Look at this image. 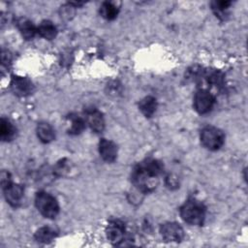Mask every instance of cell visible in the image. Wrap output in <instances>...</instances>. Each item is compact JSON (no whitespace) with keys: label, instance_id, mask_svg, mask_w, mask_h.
<instances>
[{"label":"cell","instance_id":"obj_23","mask_svg":"<svg viewBox=\"0 0 248 248\" xmlns=\"http://www.w3.org/2000/svg\"><path fill=\"white\" fill-rule=\"evenodd\" d=\"M1 186H2V189H5L6 187L10 186L12 184V177H11V174L10 172L8 171H5L3 170L1 172Z\"/></svg>","mask_w":248,"mask_h":248},{"label":"cell","instance_id":"obj_8","mask_svg":"<svg viewBox=\"0 0 248 248\" xmlns=\"http://www.w3.org/2000/svg\"><path fill=\"white\" fill-rule=\"evenodd\" d=\"M11 89L16 96L25 97L33 92L34 86L29 78L15 76L12 78L11 80Z\"/></svg>","mask_w":248,"mask_h":248},{"label":"cell","instance_id":"obj_5","mask_svg":"<svg viewBox=\"0 0 248 248\" xmlns=\"http://www.w3.org/2000/svg\"><path fill=\"white\" fill-rule=\"evenodd\" d=\"M215 104L214 95L205 88L198 90L194 96V108L200 114H204L210 111Z\"/></svg>","mask_w":248,"mask_h":248},{"label":"cell","instance_id":"obj_6","mask_svg":"<svg viewBox=\"0 0 248 248\" xmlns=\"http://www.w3.org/2000/svg\"><path fill=\"white\" fill-rule=\"evenodd\" d=\"M160 233L167 242H180L184 237L182 227L175 222H166L160 226Z\"/></svg>","mask_w":248,"mask_h":248},{"label":"cell","instance_id":"obj_19","mask_svg":"<svg viewBox=\"0 0 248 248\" xmlns=\"http://www.w3.org/2000/svg\"><path fill=\"white\" fill-rule=\"evenodd\" d=\"M231 4H232L231 1L221 0V1H212L210 5H211V9H212L213 13L216 15V16H218L221 19H225L228 16V10H229Z\"/></svg>","mask_w":248,"mask_h":248},{"label":"cell","instance_id":"obj_15","mask_svg":"<svg viewBox=\"0 0 248 248\" xmlns=\"http://www.w3.org/2000/svg\"><path fill=\"white\" fill-rule=\"evenodd\" d=\"M37 33L46 40H52L57 35V29L50 20H43L37 27Z\"/></svg>","mask_w":248,"mask_h":248},{"label":"cell","instance_id":"obj_17","mask_svg":"<svg viewBox=\"0 0 248 248\" xmlns=\"http://www.w3.org/2000/svg\"><path fill=\"white\" fill-rule=\"evenodd\" d=\"M56 237V232L49 227H42L38 229L34 234V238L39 243H49Z\"/></svg>","mask_w":248,"mask_h":248},{"label":"cell","instance_id":"obj_2","mask_svg":"<svg viewBox=\"0 0 248 248\" xmlns=\"http://www.w3.org/2000/svg\"><path fill=\"white\" fill-rule=\"evenodd\" d=\"M205 211L204 204L196 199L187 200L179 209L181 218L186 223L194 226H201L203 223Z\"/></svg>","mask_w":248,"mask_h":248},{"label":"cell","instance_id":"obj_16","mask_svg":"<svg viewBox=\"0 0 248 248\" xmlns=\"http://www.w3.org/2000/svg\"><path fill=\"white\" fill-rule=\"evenodd\" d=\"M16 133V130L11 121L2 117L0 122V139L3 141H10L15 138Z\"/></svg>","mask_w":248,"mask_h":248},{"label":"cell","instance_id":"obj_18","mask_svg":"<svg viewBox=\"0 0 248 248\" xmlns=\"http://www.w3.org/2000/svg\"><path fill=\"white\" fill-rule=\"evenodd\" d=\"M119 9L111 2H104L100 7V15L107 20H113L118 15Z\"/></svg>","mask_w":248,"mask_h":248},{"label":"cell","instance_id":"obj_21","mask_svg":"<svg viewBox=\"0 0 248 248\" xmlns=\"http://www.w3.org/2000/svg\"><path fill=\"white\" fill-rule=\"evenodd\" d=\"M71 170L70 162L67 159H62L53 167L52 172L55 176H65Z\"/></svg>","mask_w":248,"mask_h":248},{"label":"cell","instance_id":"obj_1","mask_svg":"<svg viewBox=\"0 0 248 248\" xmlns=\"http://www.w3.org/2000/svg\"><path fill=\"white\" fill-rule=\"evenodd\" d=\"M163 171L164 165L161 161L148 158L135 166L131 173V181L138 191L147 194L156 189L159 183V176Z\"/></svg>","mask_w":248,"mask_h":248},{"label":"cell","instance_id":"obj_14","mask_svg":"<svg viewBox=\"0 0 248 248\" xmlns=\"http://www.w3.org/2000/svg\"><path fill=\"white\" fill-rule=\"evenodd\" d=\"M139 108L145 117H151L157 108V101L152 96H146L139 103Z\"/></svg>","mask_w":248,"mask_h":248},{"label":"cell","instance_id":"obj_13","mask_svg":"<svg viewBox=\"0 0 248 248\" xmlns=\"http://www.w3.org/2000/svg\"><path fill=\"white\" fill-rule=\"evenodd\" d=\"M36 132H37L38 139L44 143L51 142L55 139L54 129L46 122L39 123L37 126Z\"/></svg>","mask_w":248,"mask_h":248},{"label":"cell","instance_id":"obj_20","mask_svg":"<svg viewBox=\"0 0 248 248\" xmlns=\"http://www.w3.org/2000/svg\"><path fill=\"white\" fill-rule=\"evenodd\" d=\"M69 119L71 121V127L69 129V134L70 135H78L80 134L84 128H85V121L83 120L82 117L77 115V114H70Z\"/></svg>","mask_w":248,"mask_h":248},{"label":"cell","instance_id":"obj_4","mask_svg":"<svg viewBox=\"0 0 248 248\" xmlns=\"http://www.w3.org/2000/svg\"><path fill=\"white\" fill-rule=\"evenodd\" d=\"M201 142L208 150L220 149L225 142V135L222 130L214 126H205L201 131Z\"/></svg>","mask_w":248,"mask_h":248},{"label":"cell","instance_id":"obj_3","mask_svg":"<svg viewBox=\"0 0 248 248\" xmlns=\"http://www.w3.org/2000/svg\"><path fill=\"white\" fill-rule=\"evenodd\" d=\"M35 205L38 211L46 218L53 219L59 213L57 200L47 192H38L35 197Z\"/></svg>","mask_w":248,"mask_h":248},{"label":"cell","instance_id":"obj_10","mask_svg":"<svg viewBox=\"0 0 248 248\" xmlns=\"http://www.w3.org/2000/svg\"><path fill=\"white\" fill-rule=\"evenodd\" d=\"M99 153L104 161L111 163L114 162L117 157V147L113 141L102 139L99 142Z\"/></svg>","mask_w":248,"mask_h":248},{"label":"cell","instance_id":"obj_12","mask_svg":"<svg viewBox=\"0 0 248 248\" xmlns=\"http://www.w3.org/2000/svg\"><path fill=\"white\" fill-rule=\"evenodd\" d=\"M16 25L22 37L26 40L33 39L37 34V27H35L32 21H30L25 17H20L16 21Z\"/></svg>","mask_w":248,"mask_h":248},{"label":"cell","instance_id":"obj_7","mask_svg":"<svg viewBox=\"0 0 248 248\" xmlns=\"http://www.w3.org/2000/svg\"><path fill=\"white\" fill-rule=\"evenodd\" d=\"M107 237L114 245L120 244L125 237V225L120 220L109 221L107 230Z\"/></svg>","mask_w":248,"mask_h":248},{"label":"cell","instance_id":"obj_22","mask_svg":"<svg viewBox=\"0 0 248 248\" xmlns=\"http://www.w3.org/2000/svg\"><path fill=\"white\" fill-rule=\"evenodd\" d=\"M165 184L170 190H174L179 187V180L175 174H168L165 178Z\"/></svg>","mask_w":248,"mask_h":248},{"label":"cell","instance_id":"obj_9","mask_svg":"<svg viewBox=\"0 0 248 248\" xmlns=\"http://www.w3.org/2000/svg\"><path fill=\"white\" fill-rule=\"evenodd\" d=\"M3 191L5 199L10 205L16 207L20 204L24 193V189L21 185L12 183L10 186L3 189Z\"/></svg>","mask_w":248,"mask_h":248},{"label":"cell","instance_id":"obj_11","mask_svg":"<svg viewBox=\"0 0 248 248\" xmlns=\"http://www.w3.org/2000/svg\"><path fill=\"white\" fill-rule=\"evenodd\" d=\"M86 122L95 133H101L105 128V120L103 114L96 108L86 109Z\"/></svg>","mask_w":248,"mask_h":248}]
</instances>
